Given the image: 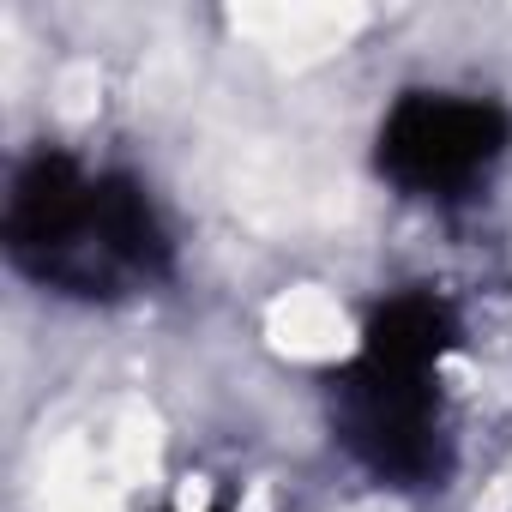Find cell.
Here are the masks:
<instances>
[{
	"label": "cell",
	"mask_w": 512,
	"mask_h": 512,
	"mask_svg": "<svg viewBox=\"0 0 512 512\" xmlns=\"http://www.w3.org/2000/svg\"><path fill=\"white\" fill-rule=\"evenodd\" d=\"M205 512H229V506H205Z\"/></svg>",
	"instance_id": "cell-4"
},
{
	"label": "cell",
	"mask_w": 512,
	"mask_h": 512,
	"mask_svg": "<svg viewBox=\"0 0 512 512\" xmlns=\"http://www.w3.org/2000/svg\"><path fill=\"white\" fill-rule=\"evenodd\" d=\"M7 266L73 308H121L175 284L181 253L151 187L121 163L37 145L13 163L0 199Z\"/></svg>",
	"instance_id": "cell-1"
},
{
	"label": "cell",
	"mask_w": 512,
	"mask_h": 512,
	"mask_svg": "<svg viewBox=\"0 0 512 512\" xmlns=\"http://www.w3.org/2000/svg\"><path fill=\"white\" fill-rule=\"evenodd\" d=\"M512 151V109L488 91L410 85L374 127V175L416 205L476 199Z\"/></svg>",
	"instance_id": "cell-3"
},
{
	"label": "cell",
	"mask_w": 512,
	"mask_h": 512,
	"mask_svg": "<svg viewBox=\"0 0 512 512\" xmlns=\"http://www.w3.org/2000/svg\"><path fill=\"white\" fill-rule=\"evenodd\" d=\"M464 344V314L446 290L410 284L374 302L356 350L326 374L332 446L386 494H440L458 470L446 356Z\"/></svg>",
	"instance_id": "cell-2"
}]
</instances>
